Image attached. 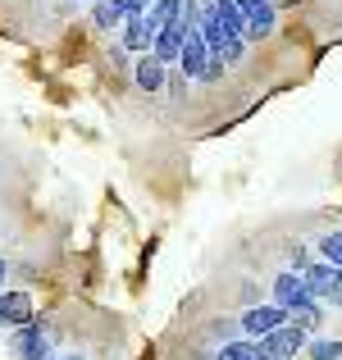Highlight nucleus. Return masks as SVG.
I'll list each match as a JSON object with an SVG mask.
<instances>
[{"mask_svg": "<svg viewBox=\"0 0 342 360\" xmlns=\"http://www.w3.org/2000/svg\"><path fill=\"white\" fill-rule=\"evenodd\" d=\"M9 347H14L18 360H55V333L46 324H32V319L14 328Z\"/></svg>", "mask_w": 342, "mask_h": 360, "instance_id": "1", "label": "nucleus"}, {"mask_svg": "<svg viewBox=\"0 0 342 360\" xmlns=\"http://www.w3.org/2000/svg\"><path fill=\"white\" fill-rule=\"evenodd\" d=\"M270 292H274V301H279V306H288V310L306 306V301H319L315 288L306 283V274H301V269H279V274H274V283H270Z\"/></svg>", "mask_w": 342, "mask_h": 360, "instance_id": "2", "label": "nucleus"}, {"mask_svg": "<svg viewBox=\"0 0 342 360\" xmlns=\"http://www.w3.org/2000/svg\"><path fill=\"white\" fill-rule=\"evenodd\" d=\"M279 324H288V306H279V301H270V306H246L242 315H237L242 338H265V333H274Z\"/></svg>", "mask_w": 342, "mask_h": 360, "instance_id": "3", "label": "nucleus"}, {"mask_svg": "<svg viewBox=\"0 0 342 360\" xmlns=\"http://www.w3.org/2000/svg\"><path fill=\"white\" fill-rule=\"evenodd\" d=\"M260 342H265V352H270V360H297L301 352H306L310 333H306V328H297V324L288 319V324H279L274 333H265Z\"/></svg>", "mask_w": 342, "mask_h": 360, "instance_id": "4", "label": "nucleus"}, {"mask_svg": "<svg viewBox=\"0 0 342 360\" xmlns=\"http://www.w3.org/2000/svg\"><path fill=\"white\" fill-rule=\"evenodd\" d=\"M151 0H96V9H91V23L101 27V32H110V27H123L132 14H146Z\"/></svg>", "mask_w": 342, "mask_h": 360, "instance_id": "5", "label": "nucleus"}, {"mask_svg": "<svg viewBox=\"0 0 342 360\" xmlns=\"http://www.w3.org/2000/svg\"><path fill=\"white\" fill-rule=\"evenodd\" d=\"M183 78H205V64H210V41H205L201 23L187 27V46H183Z\"/></svg>", "mask_w": 342, "mask_h": 360, "instance_id": "6", "label": "nucleus"}, {"mask_svg": "<svg viewBox=\"0 0 342 360\" xmlns=\"http://www.w3.org/2000/svg\"><path fill=\"white\" fill-rule=\"evenodd\" d=\"M301 274H306V283L315 288L319 301H329V297H334V288L342 283V264H329V260H319V255H315V260H310Z\"/></svg>", "mask_w": 342, "mask_h": 360, "instance_id": "7", "label": "nucleus"}, {"mask_svg": "<svg viewBox=\"0 0 342 360\" xmlns=\"http://www.w3.org/2000/svg\"><path fill=\"white\" fill-rule=\"evenodd\" d=\"M27 319H32V297L0 288V328H18V324H27Z\"/></svg>", "mask_w": 342, "mask_h": 360, "instance_id": "8", "label": "nucleus"}, {"mask_svg": "<svg viewBox=\"0 0 342 360\" xmlns=\"http://www.w3.org/2000/svg\"><path fill=\"white\" fill-rule=\"evenodd\" d=\"M183 46H187V23H183V18H174V23L156 37V46H151V51H156L165 64H178V60H183Z\"/></svg>", "mask_w": 342, "mask_h": 360, "instance_id": "9", "label": "nucleus"}, {"mask_svg": "<svg viewBox=\"0 0 342 360\" xmlns=\"http://www.w3.org/2000/svg\"><path fill=\"white\" fill-rule=\"evenodd\" d=\"M210 360H270V352H265L260 338H228V342L215 347Z\"/></svg>", "mask_w": 342, "mask_h": 360, "instance_id": "10", "label": "nucleus"}, {"mask_svg": "<svg viewBox=\"0 0 342 360\" xmlns=\"http://www.w3.org/2000/svg\"><path fill=\"white\" fill-rule=\"evenodd\" d=\"M123 51H137V55H146L151 46H156V37H151V27H146V14H132L128 23H123Z\"/></svg>", "mask_w": 342, "mask_h": 360, "instance_id": "11", "label": "nucleus"}, {"mask_svg": "<svg viewBox=\"0 0 342 360\" xmlns=\"http://www.w3.org/2000/svg\"><path fill=\"white\" fill-rule=\"evenodd\" d=\"M132 78H137V87H141V91H160V87H165V60H160L156 51L141 55L137 69H132Z\"/></svg>", "mask_w": 342, "mask_h": 360, "instance_id": "12", "label": "nucleus"}, {"mask_svg": "<svg viewBox=\"0 0 342 360\" xmlns=\"http://www.w3.org/2000/svg\"><path fill=\"white\" fill-rule=\"evenodd\" d=\"M174 18H183V0H151V9H146V27H151V37H160Z\"/></svg>", "mask_w": 342, "mask_h": 360, "instance_id": "13", "label": "nucleus"}, {"mask_svg": "<svg viewBox=\"0 0 342 360\" xmlns=\"http://www.w3.org/2000/svg\"><path fill=\"white\" fill-rule=\"evenodd\" d=\"M319 306H324V301H306V306H297V310H288V319H292V324H297V328H306V333H310V338H315V328H319V319H324V310H319Z\"/></svg>", "mask_w": 342, "mask_h": 360, "instance_id": "14", "label": "nucleus"}, {"mask_svg": "<svg viewBox=\"0 0 342 360\" xmlns=\"http://www.w3.org/2000/svg\"><path fill=\"white\" fill-rule=\"evenodd\" d=\"M315 255H319V260H329V264H342V229L319 233V238H315Z\"/></svg>", "mask_w": 342, "mask_h": 360, "instance_id": "15", "label": "nucleus"}, {"mask_svg": "<svg viewBox=\"0 0 342 360\" xmlns=\"http://www.w3.org/2000/svg\"><path fill=\"white\" fill-rule=\"evenodd\" d=\"M306 356L310 360H342V338H310Z\"/></svg>", "mask_w": 342, "mask_h": 360, "instance_id": "16", "label": "nucleus"}, {"mask_svg": "<svg viewBox=\"0 0 342 360\" xmlns=\"http://www.w3.org/2000/svg\"><path fill=\"white\" fill-rule=\"evenodd\" d=\"M55 360H87V356H82V352H60Z\"/></svg>", "mask_w": 342, "mask_h": 360, "instance_id": "17", "label": "nucleus"}, {"mask_svg": "<svg viewBox=\"0 0 342 360\" xmlns=\"http://www.w3.org/2000/svg\"><path fill=\"white\" fill-rule=\"evenodd\" d=\"M5 274H9V260L0 255V288H5Z\"/></svg>", "mask_w": 342, "mask_h": 360, "instance_id": "18", "label": "nucleus"}]
</instances>
